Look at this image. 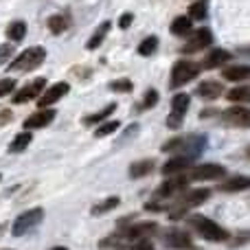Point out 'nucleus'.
<instances>
[{
    "label": "nucleus",
    "mask_w": 250,
    "mask_h": 250,
    "mask_svg": "<svg viewBox=\"0 0 250 250\" xmlns=\"http://www.w3.org/2000/svg\"><path fill=\"white\" fill-rule=\"evenodd\" d=\"M204 147H207V138L198 136V134H191V136L171 138L169 143L163 145V151H182L180 156H185V158H189L191 163H193V160L204 151Z\"/></svg>",
    "instance_id": "obj_1"
},
{
    "label": "nucleus",
    "mask_w": 250,
    "mask_h": 250,
    "mask_svg": "<svg viewBox=\"0 0 250 250\" xmlns=\"http://www.w3.org/2000/svg\"><path fill=\"white\" fill-rule=\"evenodd\" d=\"M46 60V51H44L42 46H31L26 48L24 53H20V55L16 57V60L9 64V68L11 70H20V73H29V70H35L42 62Z\"/></svg>",
    "instance_id": "obj_2"
},
{
    "label": "nucleus",
    "mask_w": 250,
    "mask_h": 250,
    "mask_svg": "<svg viewBox=\"0 0 250 250\" xmlns=\"http://www.w3.org/2000/svg\"><path fill=\"white\" fill-rule=\"evenodd\" d=\"M191 226H193L204 239H208V242H229V237H230L229 230L222 229L220 224H215V222L208 220V217H191Z\"/></svg>",
    "instance_id": "obj_3"
},
{
    "label": "nucleus",
    "mask_w": 250,
    "mask_h": 250,
    "mask_svg": "<svg viewBox=\"0 0 250 250\" xmlns=\"http://www.w3.org/2000/svg\"><path fill=\"white\" fill-rule=\"evenodd\" d=\"M200 68L202 66L195 64V62H187V60L176 62L171 70V88H180L185 83H189L191 79H195L200 75Z\"/></svg>",
    "instance_id": "obj_4"
},
{
    "label": "nucleus",
    "mask_w": 250,
    "mask_h": 250,
    "mask_svg": "<svg viewBox=\"0 0 250 250\" xmlns=\"http://www.w3.org/2000/svg\"><path fill=\"white\" fill-rule=\"evenodd\" d=\"M42 220H44V211H42V208H31V211L22 213V215L13 222L11 233L16 235V237H22V235L31 233L33 229H38Z\"/></svg>",
    "instance_id": "obj_5"
},
{
    "label": "nucleus",
    "mask_w": 250,
    "mask_h": 250,
    "mask_svg": "<svg viewBox=\"0 0 250 250\" xmlns=\"http://www.w3.org/2000/svg\"><path fill=\"white\" fill-rule=\"evenodd\" d=\"M208 195H211V191H208V189H193V191H189L185 198H180L176 204H173L171 217H180V215H185L189 208L200 207L204 200H208Z\"/></svg>",
    "instance_id": "obj_6"
},
{
    "label": "nucleus",
    "mask_w": 250,
    "mask_h": 250,
    "mask_svg": "<svg viewBox=\"0 0 250 250\" xmlns=\"http://www.w3.org/2000/svg\"><path fill=\"white\" fill-rule=\"evenodd\" d=\"M189 95H176L171 99V114L167 117V125L171 129H178L182 125V119H185V112L189 110Z\"/></svg>",
    "instance_id": "obj_7"
},
{
    "label": "nucleus",
    "mask_w": 250,
    "mask_h": 250,
    "mask_svg": "<svg viewBox=\"0 0 250 250\" xmlns=\"http://www.w3.org/2000/svg\"><path fill=\"white\" fill-rule=\"evenodd\" d=\"M44 86H46V79H33V82L26 83L22 90L16 92V97H13V104L20 105V104H26V101H31V99H38V97L42 95Z\"/></svg>",
    "instance_id": "obj_8"
},
{
    "label": "nucleus",
    "mask_w": 250,
    "mask_h": 250,
    "mask_svg": "<svg viewBox=\"0 0 250 250\" xmlns=\"http://www.w3.org/2000/svg\"><path fill=\"white\" fill-rule=\"evenodd\" d=\"M68 90H70V86L66 82H62V83H55V86H51L48 90H44V95H40L38 97V105L40 108H48V105H53V104H57V101L62 99L64 95H68Z\"/></svg>",
    "instance_id": "obj_9"
},
{
    "label": "nucleus",
    "mask_w": 250,
    "mask_h": 250,
    "mask_svg": "<svg viewBox=\"0 0 250 250\" xmlns=\"http://www.w3.org/2000/svg\"><path fill=\"white\" fill-rule=\"evenodd\" d=\"M189 42H187V46L182 48V53H195V51H202V48L211 46L213 42V33L208 29H198L195 33H189Z\"/></svg>",
    "instance_id": "obj_10"
},
{
    "label": "nucleus",
    "mask_w": 250,
    "mask_h": 250,
    "mask_svg": "<svg viewBox=\"0 0 250 250\" xmlns=\"http://www.w3.org/2000/svg\"><path fill=\"white\" fill-rule=\"evenodd\" d=\"M158 226L156 222H138V224H132L123 230V237L127 239H147L151 233H156Z\"/></svg>",
    "instance_id": "obj_11"
},
{
    "label": "nucleus",
    "mask_w": 250,
    "mask_h": 250,
    "mask_svg": "<svg viewBox=\"0 0 250 250\" xmlns=\"http://www.w3.org/2000/svg\"><path fill=\"white\" fill-rule=\"evenodd\" d=\"M226 173V169L222 165H213V163H207V165H200L191 171V178L193 180H215V178H222Z\"/></svg>",
    "instance_id": "obj_12"
},
{
    "label": "nucleus",
    "mask_w": 250,
    "mask_h": 250,
    "mask_svg": "<svg viewBox=\"0 0 250 250\" xmlns=\"http://www.w3.org/2000/svg\"><path fill=\"white\" fill-rule=\"evenodd\" d=\"M53 119H55V110H40V112L31 114L29 119L24 121V129H38V127H46V125L53 123Z\"/></svg>",
    "instance_id": "obj_13"
},
{
    "label": "nucleus",
    "mask_w": 250,
    "mask_h": 250,
    "mask_svg": "<svg viewBox=\"0 0 250 250\" xmlns=\"http://www.w3.org/2000/svg\"><path fill=\"white\" fill-rule=\"evenodd\" d=\"M224 123L229 125H237V127H248L250 123V112L246 108H229L224 114H222Z\"/></svg>",
    "instance_id": "obj_14"
},
{
    "label": "nucleus",
    "mask_w": 250,
    "mask_h": 250,
    "mask_svg": "<svg viewBox=\"0 0 250 250\" xmlns=\"http://www.w3.org/2000/svg\"><path fill=\"white\" fill-rule=\"evenodd\" d=\"M230 60H233V53L230 51H224V48H213V51L207 55V60H204V68L213 70V68H217V66L226 64V62H230Z\"/></svg>",
    "instance_id": "obj_15"
},
{
    "label": "nucleus",
    "mask_w": 250,
    "mask_h": 250,
    "mask_svg": "<svg viewBox=\"0 0 250 250\" xmlns=\"http://www.w3.org/2000/svg\"><path fill=\"white\" fill-rule=\"evenodd\" d=\"M165 244L173 248H191V237L180 229H171L165 233Z\"/></svg>",
    "instance_id": "obj_16"
},
{
    "label": "nucleus",
    "mask_w": 250,
    "mask_h": 250,
    "mask_svg": "<svg viewBox=\"0 0 250 250\" xmlns=\"http://www.w3.org/2000/svg\"><path fill=\"white\" fill-rule=\"evenodd\" d=\"M187 182H189V178H187V176H176V178H171V180H167L165 185H160L158 195H160V198H169V195H173V193H178V191L185 189Z\"/></svg>",
    "instance_id": "obj_17"
},
{
    "label": "nucleus",
    "mask_w": 250,
    "mask_h": 250,
    "mask_svg": "<svg viewBox=\"0 0 250 250\" xmlns=\"http://www.w3.org/2000/svg\"><path fill=\"white\" fill-rule=\"evenodd\" d=\"M189 165H191L189 158H185V156H176V158L167 160V163L163 165V169H160V171H163L165 176H176V173H180V171H185V169H189Z\"/></svg>",
    "instance_id": "obj_18"
},
{
    "label": "nucleus",
    "mask_w": 250,
    "mask_h": 250,
    "mask_svg": "<svg viewBox=\"0 0 250 250\" xmlns=\"http://www.w3.org/2000/svg\"><path fill=\"white\" fill-rule=\"evenodd\" d=\"M222 92H224L222 83L220 82H213V79H208V82H202L198 86V95L202 97V99H217Z\"/></svg>",
    "instance_id": "obj_19"
},
{
    "label": "nucleus",
    "mask_w": 250,
    "mask_h": 250,
    "mask_svg": "<svg viewBox=\"0 0 250 250\" xmlns=\"http://www.w3.org/2000/svg\"><path fill=\"white\" fill-rule=\"evenodd\" d=\"M224 79L226 82H246L248 75H250V68L244 64H235V66H229V68H224Z\"/></svg>",
    "instance_id": "obj_20"
},
{
    "label": "nucleus",
    "mask_w": 250,
    "mask_h": 250,
    "mask_svg": "<svg viewBox=\"0 0 250 250\" xmlns=\"http://www.w3.org/2000/svg\"><path fill=\"white\" fill-rule=\"evenodd\" d=\"M110 26H112V24H110L108 20H105V22H101V24L97 26V31H95V33H92V38L88 40V44H86V46L90 48V51H95V48L99 46L101 42H104V40H105V35H108V31H110Z\"/></svg>",
    "instance_id": "obj_21"
},
{
    "label": "nucleus",
    "mask_w": 250,
    "mask_h": 250,
    "mask_svg": "<svg viewBox=\"0 0 250 250\" xmlns=\"http://www.w3.org/2000/svg\"><path fill=\"white\" fill-rule=\"evenodd\" d=\"M248 187H250V180H248V178H246V176H237V178H233V180L224 182L220 189L226 191V193H235V191H246Z\"/></svg>",
    "instance_id": "obj_22"
},
{
    "label": "nucleus",
    "mask_w": 250,
    "mask_h": 250,
    "mask_svg": "<svg viewBox=\"0 0 250 250\" xmlns=\"http://www.w3.org/2000/svg\"><path fill=\"white\" fill-rule=\"evenodd\" d=\"M171 33L178 35V38H185V35L191 33V20L185 16H178L176 20L171 22Z\"/></svg>",
    "instance_id": "obj_23"
},
{
    "label": "nucleus",
    "mask_w": 250,
    "mask_h": 250,
    "mask_svg": "<svg viewBox=\"0 0 250 250\" xmlns=\"http://www.w3.org/2000/svg\"><path fill=\"white\" fill-rule=\"evenodd\" d=\"M151 169H154V160H138L129 167V176L132 178H143V176H149Z\"/></svg>",
    "instance_id": "obj_24"
},
{
    "label": "nucleus",
    "mask_w": 250,
    "mask_h": 250,
    "mask_svg": "<svg viewBox=\"0 0 250 250\" xmlns=\"http://www.w3.org/2000/svg\"><path fill=\"white\" fill-rule=\"evenodd\" d=\"M31 141H33V136H31L29 132L18 134V136L11 141V145H9V151H13V154H20V151H24L26 147L31 145Z\"/></svg>",
    "instance_id": "obj_25"
},
{
    "label": "nucleus",
    "mask_w": 250,
    "mask_h": 250,
    "mask_svg": "<svg viewBox=\"0 0 250 250\" xmlns=\"http://www.w3.org/2000/svg\"><path fill=\"white\" fill-rule=\"evenodd\" d=\"M26 35V24L24 22H20V20H16V22H11L9 24V29H7V38L11 40V42H20L22 38Z\"/></svg>",
    "instance_id": "obj_26"
},
{
    "label": "nucleus",
    "mask_w": 250,
    "mask_h": 250,
    "mask_svg": "<svg viewBox=\"0 0 250 250\" xmlns=\"http://www.w3.org/2000/svg\"><path fill=\"white\" fill-rule=\"evenodd\" d=\"M119 202H121V200H119L117 195H112V198H105L101 204H97V207H92V215H101V213H108V211H112V208H117V207H119Z\"/></svg>",
    "instance_id": "obj_27"
},
{
    "label": "nucleus",
    "mask_w": 250,
    "mask_h": 250,
    "mask_svg": "<svg viewBox=\"0 0 250 250\" xmlns=\"http://www.w3.org/2000/svg\"><path fill=\"white\" fill-rule=\"evenodd\" d=\"M117 110V104H110V105H105L101 112H97V114H90V117L86 119V125H95V123H101V121H105V119L110 117V114Z\"/></svg>",
    "instance_id": "obj_28"
},
{
    "label": "nucleus",
    "mask_w": 250,
    "mask_h": 250,
    "mask_svg": "<svg viewBox=\"0 0 250 250\" xmlns=\"http://www.w3.org/2000/svg\"><path fill=\"white\" fill-rule=\"evenodd\" d=\"M66 26H68V20H66L64 16H51L48 18V29H51V33H55V35L64 33Z\"/></svg>",
    "instance_id": "obj_29"
},
{
    "label": "nucleus",
    "mask_w": 250,
    "mask_h": 250,
    "mask_svg": "<svg viewBox=\"0 0 250 250\" xmlns=\"http://www.w3.org/2000/svg\"><path fill=\"white\" fill-rule=\"evenodd\" d=\"M250 99V88L244 83V86H237L233 88V90L229 92V101H233V104H239V101H248Z\"/></svg>",
    "instance_id": "obj_30"
},
{
    "label": "nucleus",
    "mask_w": 250,
    "mask_h": 250,
    "mask_svg": "<svg viewBox=\"0 0 250 250\" xmlns=\"http://www.w3.org/2000/svg\"><path fill=\"white\" fill-rule=\"evenodd\" d=\"M207 18V2L200 0V2H193L189 7V20H204Z\"/></svg>",
    "instance_id": "obj_31"
},
{
    "label": "nucleus",
    "mask_w": 250,
    "mask_h": 250,
    "mask_svg": "<svg viewBox=\"0 0 250 250\" xmlns=\"http://www.w3.org/2000/svg\"><path fill=\"white\" fill-rule=\"evenodd\" d=\"M156 46H158V38H156V35H149V38H145L141 42V46H138V53H141L143 57H147V55H151V53L156 51Z\"/></svg>",
    "instance_id": "obj_32"
},
{
    "label": "nucleus",
    "mask_w": 250,
    "mask_h": 250,
    "mask_svg": "<svg viewBox=\"0 0 250 250\" xmlns=\"http://www.w3.org/2000/svg\"><path fill=\"white\" fill-rule=\"evenodd\" d=\"M108 88L114 92H129L132 90V82H129V79H117V82H112Z\"/></svg>",
    "instance_id": "obj_33"
},
{
    "label": "nucleus",
    "mask_w": 250,
    "mask_h": 250,
    "mask_svg": "<svg viewBox=\"0 0 250 250\" xmlns=\"http://www.w3.org/2000/svg\"><path fill=\"white\" fill-rule=\"evenodd\" d=\"M117 129H119V121H108L101 125V127H97V136H110V134H114Z\"/></svg>",
    "instance_id": "obj_34"
},
{
    "label": "nucleus",
    "mask_w": 250,
    "mask_h": 250,
    "mask_svg": "<svg viewBox=\"0 0 250 250\" xmlns=\"http://www.w3.org/2000/svg\"><path fill=\"white\" fill-rule=\"evenodd\" d=\"M156 104H158V92H156L154 88H151V90H147V92H145V101H143V105H141V108H143V110H147V108H154Z\"/></svg>",
    "instance_id": "obj_35"
},
{
    "label": "nucleus",
    "mask_w": 250,
    "mask_h": 250,
    "mask_svg": "<svg viewBox=\"0 0 250 250\" xmlns=\"http://www.w3.org/2000/svg\"><path fill=\"white\" fill-rule=\"evenodd\" d=\"M13 88H16V82H13V79H0V97L13 92Z\"/></svg>",
    "instance_id": "obj_36"
},
{
    "label": "nucleus",
    "mask_w": 250,
    "mask_h": 250,
    "mask_svg": "<svg viewBox=\"0 0 250 250\" xmlns=\"http://www.w3.org/2000/svg\"><path fill=\"white\" fill-rule=\"evenodd\" d=\"M11 55H13V46H9V44H2V46H0V66L7 64Z\"/></svg>",
    "instance_id": "obj_37"
},
{
    "label": "nucleus",
    "mask_w": 250,
    "mask_h": 250,
    "mask_svg": "<svg viewBox=\"0 0 250 250\" xmlns=\"http://www.w3.org/2000/svg\"><path fill=\"white\" fill-rule=\"evenodd\" d=\"M132 20H134V16H132V13H123V16H121V20H119V26H121V29H127V26L132 24Z\"/></svg>",
    "instance_id": "obj_38"
},
{
    "label": "nucleus",
    "mask_w": 250,
    "mask_h": 250,
    "mask_svg": "<svg viewBox=\"0 0 250 250\" xmlns=\"http://www.w3.org/2000/svg\"><path fill=\"white\" fill-rule=\"evenodd\" d=\"M7 119L11 121V112H7V110H4V112L0 114V123H7Z\"/></svg>",
    "instance_id": "obj_39"
},
{
    "label": "nucleus",
    "mask_w": 250,
    "mask_h": 250,
    "mask_svg": "<svg viewBox=\"0 0 250 250\" xmlns=\"http://www.w3.org/2000/svg\"><path fill=\"white\" fill-rule=\"evenodd\" d=\"M51 250H68V248H64V246H55V248H51Z\"/></svg>",
    "instance_id": "obj_40"
}]
</instances>
